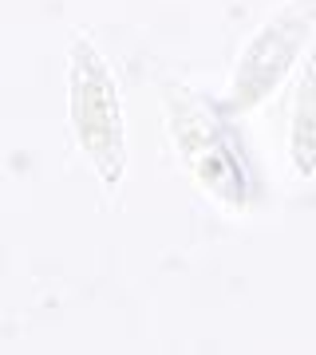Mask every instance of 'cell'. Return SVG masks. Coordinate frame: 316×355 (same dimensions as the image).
<instances>
[{"mask_svg": "<svg viewBox=\"0 0 316 355\" xmlns=\"http://www.w3.org/2000/svg\"><path fill=\"white\" fill-rule=\"evenodd\" d=\"M67 107H72V127H76L83 154L99 170L103 186L115 190L126 170L123 111H119L107 60L83 36L72 40V51H67Z\"/></svg>", "mask_w": 316, "mask_h": 355, "instance_id": "cell-1", "label": "cell"}, {"mask_svg": "<svg viewBox=\"0 0 316 355\" xmlns=\"http://www.w3.org/2000/svg\"><path fill=\"white\" fill-rule=\"evenodd\" d=\"M292 166L301 178L316 174V51L313 60L304 64L301 87H297V103H292Z\"/></svg>", "mask_w": 316, "mask_h": 355, "instance_id": "cell-4", "label": "cell"}, {"mask_svg": "<svg viewBox=\"0 0 316 355\" xmlns=\"http://www.w3.org/2000/svg\"><path fill=\"white\" fill-rule=\"evenodd\" d=\"M170 135L186 170L214 202L229 209H245L253 198V182L245 170L238 139L226 130L222 114L194 91H170Z\"/></svg>", "mask_w": 316, "mask_h": 355, "instance_id": "cell-2", "label": "cell"}, {"mask_svg": "<svg viewBox=\"0 0 316 355\" xmlns=\"http://www.w3.org/2000/svg\"><path fill=\"white\" fill-rule=\"evenodd\" d=\"M308 32H313V4H308V0L289 4V8H281L277 16H269L265 24H261V32L245 44V51H241L238 76H233L229 103H226L229 111H245V107L265 99L269 91L285 79L292 60L301 55Z\"/></svg>", "mask_w": 316, "mask_h": 355, "instance_id": "cell-3", "label": "cell"}]
</instances>
